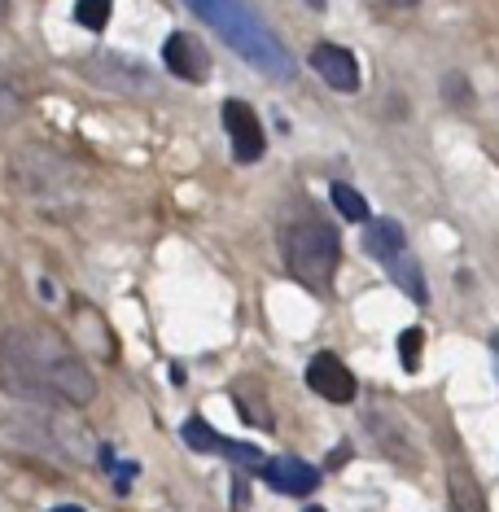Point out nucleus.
<instances>
[{
    "label": "nucleus",
    "instance_id": "18",
    "mask_svg": "<svg viewBox=\"0 0 499 512\" xmlns=\"http://www.w3.org/2000/svg\"><path fill=\"white\" fill-rule=\"evenodd\" d=\"M9 18V0H0V22H5Z\"/></svg>",
    "mask_w": 499,
    "mask_h": 512
},
{
    "label": "nucleus",
    "instance_id": "12",
    "mask_svg": "<svg viewBox=\"0 0 499 512\" xmlns=\"http://www.w3.org/2000/svg\"><path fill=\"white\" fill-rule=\"evenodd\" d=\"M114 14V0H75V22L88 31H101Z\"/></svg>",
    "mask_w": 499,
    "mask_h": 512
},
{
    "label": "nucleus",
    "instance_id": "9",
    "mask_svg": "<svg viewBox=\"0 0 499 512\" xmlns=\"http://www.w3.org/2000/svg\"><path fill=\"white\" fill-rule=\"evenodd\" d=\"M364 250L373 254V259H381V263H390L394 254H403V250H408V237H403V228L394 224V219H368Z\"/></svg>",
    "mask_w": 499,
    "mask_h": 512
},
{
    "label": "nucleus",
    "instance_id": "10",
    "mask_svg": "<svg viewBox=\"0 0 499 512\" xmlns=\"http://www.w3.org/2000/svg\"><path fill=\"white\" fill-rule=\"evenodd\" d=\"M386 272H390V281H394V285H399V289H403V294H408L412 302H421V307H425V302H429L425 276H421V267H416V259H412V254H408V250H403V254H394V259L386 263Z\"/></svg>",
    "mask_w": 499,
    "mask_h": 512
},
{
    "label": "nucleus",
    "instance_id": "20",
    "mask_svg": "<svg viewBox=\"0 0 499 512\" xmlns=\"http://www.w3.org/2000/svg\"><path fill=\"white\" fill-rule=\"evenodd\" d=\"M307 5H311V9H324V5H329V0H307Z\"/></svg>",
    "mask_w": 499,
    "mask_h": 512
},
{
    "label": "nucleus",
    "instance_id": "3",
    "mask_svg": "<svg viewBox=\"0 0 499 512\" xmlns=\"http://www.w3.org/2000/svg\"><path fill=\"white\" fill-rule=\"evenodd\" d=\"M281 246H285L289 272H294L303 285L324 289V285L333 281V267H338V232H333L329 224H320V219H307V224L285 228Z\"/></svg>",
    "mask_w": 499,
    "mask_h": 512
},
{
    "label": "nucleus",
    "instance_id": "13",
    "mask_svg": "<svg viewBox=\"0 0 499 512\" xmlns=\"http://www.w3.org/2000/svg\"><path fill=\"white\" fill-rule=\"evenodd\" d=\"M180 434H184V442H189L193 451H219V447H224V438H219L215 429L202 421V416H193V421H184Z\"/></svg>",
    "mask_w": 499,
    "mask_h": 512
},
{
    "label": "nucleus",
    "instance_id": "5",
    "mask_svg": "<svg viewBox=\"0 0 499 512\" xmlns=\"http://www.w3.org/2000/svg\"><path fill=\"white\" fill-rule=\"evenodd\" d=\"M162 62H167L171 75L189 79V84H202V79L211 75V53H206V44L197 36H189V31L167 36V44H162Z\"/></svg>",
    "mask_w": 499,
    "mask_h": 512
},
{
    "label": "nucleus",
    "instance_id": "11",
    "mask_svg": "<svg viewBox=\"0 0 499 512\" xmlns=\"http://www.w3.org/2000/svg\"><path fill=\"white\" fill-rule=\"evenodd\" d=\"M333 206H338L342 211V219H351V224H368V219H373V211H368V197L355 189V184H333Z\"/></svg>",
    "mask_w": 499,
    "mask_h": 512
},
{
    "label": "nucleus",
    "instance_id": "8",
    "mask_svg": "<svg viewBox=\"0 0 499 512\" xmlns=\"http://www.w3.org/2000/svg\"><path fill=\"white\" fill-rule=\"evenodd\" d=\"M272 491L281 495H311L320 486V473L311 469L307 460H294V456H281V460H268V469H263Z\"/></svg>",
    "mask_w": 499,
    "mask_h": 512
},
{
    "label": "nucleus",
    "instance_id": "15",
    "mask_svg": "<svg viewBox=\"0 0 499 512\" xmlns=\"http://www.w3.org/2000/svg\"><path fill=\"white\" fill-rule=\"evenodd\" d=\"M451 491H456V504L464 512H482V499H478V491H473V482H469V473L464 469L451 473Z\"/></svg>",
    "mask_w": 499,
    "mask_h": 512
},
{
    "label": "nucleus",
    "instance_id": "21",
    "mask_svg": "<svg viewBox=\"0 0 499 512\" xmlns=\"http://www.w3.org/2000/svg\"><path fill=\"white\" fill-rule=\"evenodd\" d=\"M394 5H416V0H394Z\"/></svg>",
    "mask_w": 499,
    "mask_h": 512
},
{
    "label": "nucleus",
    "instance_id": "7",
    "mask_svg": "<svg viewBox=\"0 0 499 512\" xmlns=\"http://www.w3.org/2000/svg\"><path fill=\"white\" fill-rule=\"evenodd\" d=\"M311 66H316L320 79L333 92H355L359 88V62H355V53L342 49V44H316V49H311Z\"/></svg>",
    "mask_w": 499,
    "mask_h": 512
},
{
    "label": "nucleus",
    "instance_id": "1",
    "mask_svg": "<svg viewBox=\"0 0 499 512\" xmlns=\"http://www.w3.org/2000/svg\"><path fill=\"white\" fill-rule=\"evenodd\" d=\"M0 381L31 403H75L97 399V381L75 351L49 329H9L0 337Z\"/></svg>",
    "mask_w": 499,
    "mask_h": 512
},
{
    "label": "nucleus",
    "instance_id": "22",
    "mask_svg": "<svg viewBox=\"0 0 499 512\" xmlns=\"http://www.w3.org/2000/svg\"><path fill=\"white\" fill-rule=\"evenodd\" d=\"M307 512H324V508H307Z\"/></svg>",
    "mask_w": 499,
    "mask_h": 512
},
{
    "label": "nucleus",
    "instance_id": "16",
    "mask_svg": "<svg viewBox=\"0 0 499 512\" xmlns=\"http://www.w3.org/2000/svg\"><path fill=\"white\" fill-rule=\"evenodd\" d=\"M421 342H425L421 329H408L399 337V355H403V368L408 372H416V364H421Z\"/></svg>",
    "mask_w": 499,
    "mask_h": 512
},
{
    "label": "nucleus",
    "instance_id": "19",
    "mask_svg": "<svg viewBox=\"0 0 499 512\" xmlns=\"http://www.w3.org/2000/svg\"><path fill=\"white\" fill-rule=\"evenodd\" d=\"M53 512H84V508H75V504H62V508H53Z\"/></svg>",
    "mask_w": 499,
    "mask_h": 512
},
{
    "label": "nucleus",
    "instance_id": "17",
    "mask_svg": "<svg viewBox=\"0 0 499 512\" xmlns=\"http://www.w3.org/2000/svg\"><path fill=\"white\" fill-rule=\"evenodd\" d=\"M491 351H495V368H499V333H491Z\"/></svg>",
    "mask_w": 499,
    "mask_h": 512
},
{
    "label": "nucleus",
    "instance_id": "6",
    "mask_svg": "<svg viewBox=\"0 0 499 512\" xmlns=\"http://www.w3.org/2000/svg\"><path fill=\"white\" fill-rule=\"evenodd\" d=\"M307 386L320 394V399H329V403H351L355 399V372L342 364L338 355H316L307 364Z\"/></svg>",
    "mask_w": 499,
    "mask_h": 512
},
{
    "label": "nucleus",
    "instance_id": "2",
    "mask_svg": "<svg viewBox=\"0 0 499 512\" xmlns=\"http://www.w3.org/2000/svg\"><path fill=\"white\" fill-rule=\"evenodd\" d=\"M193 14H202L211 27L224 36V44H232L250 66H259L263 75L272 79H294V62H289L285 44L263 27L259 18L250 14L241 0H184Z\"/></svg>",
    "mask_w": 499,
    "mask_h": 512
},
{
    "label": "nucleus",
    "instance_id": "4",
    "mask_svg": "<svg viewBox=\"0 0 499 512\" xmlns=\"http://www.w3.org/2000/svg\"><path fill=\"white\" fill-rule=\"evenodd\" d=\"M224 127H228V141H232V158L237 162H259L263 149H268V136L259 127V114H254L246 101H224Z\"/></svg>",
    "mask_w": 499,
    "mask_h": 512
},
{
    "label": "nucleus",
    "instance_id": "14",
    "mask_svg": "<svg viewBox=\"0 0 499 512\" xmlns=\"http://www.w3.org/2000/svg\"><path fill=\"white\" fill-rule=\"evenodd\" d=\"M219 451H224L228 460H237L241 469H268L263 451H259V447H250V442H228V438H224V447H219Z\"/></svg>",
    "mask_w": 499,
    "mask_h": 512
}]
</instances>
